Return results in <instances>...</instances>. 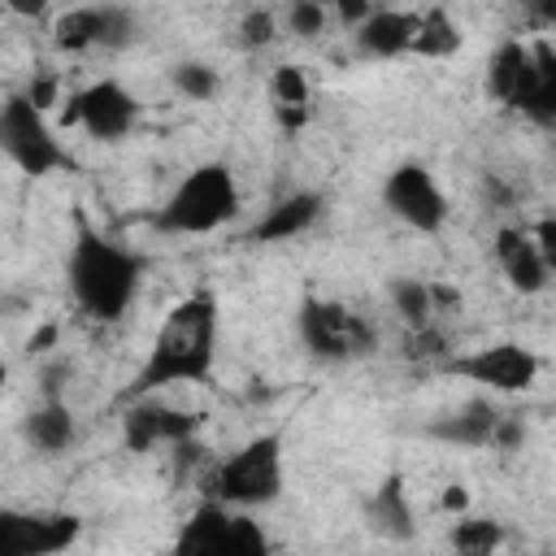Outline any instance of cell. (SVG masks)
I'll return each mask as SVG.
<instances>
[{
    "label": "cell",
    "mask_w": 556,
    "mask_h": 556,
    "mask_svg": "<svg viewBox=\"0 0 556 556\" xmlns=\"http://www.w3.org/2000/svg\"><path fill=\"white\" fill-rule=\"evenodd\" d=\"M217 339H222V308L208 287L182 295L156 326L143 365L122 387V404L139 395H161L169 387H200L213 378L217 365Z\"/></svg>",
    "instance_id": "cell-1"
},
{
    "label": "cell",
    "mask_w": 556,
    "mask_h": 556,
    "mask_svg": "<svg viewBox=\"0 0 556 556\" xmlns=\"http://www.w3.org/2000/svg\"><path fill=\"white\" fill-rule=\"evenodd\" d=\"M143 256L78 217V235L65 256V287L91 321H122L139 295Z\"/></svg>",
    "instance_id": "cell-2"
},
{
    "label": "cell",
    "mask_w": 556,
    "mask_h": 556,
    "mask_svg": "<svg viewBox=\"0 0 556 556\" xmlns=\"http://www.w3.org/2000/svg\"><path fill=\"white\" fill-rule=\"evenodd\" d=\"M486 96L534 126H556V52L547 39H504L486 61Z\"/></svg>",
    "instance_id": "cell-3"
},
{
    "label": "cell",
    "mask_w": 556,
    "mask_h": 556,
    "mask_svg": "<svg viewBox=\"0 0 556 556\" xmlns=\"http://www.w3.org/2000/svg\"><path fill=\"white\" fill-rule=\"evenodd\" d=\"M239 217V182L226 161H200L152 213L161 235H213Z\"/></svg>",
    "instance_id": "cell-4"
},
{
    "label": "cell",
    "mask_w": 556,
    "mask_h": 556,
    "mask_svg": "<svg viewBox=\"0 0 556 556\" xmlns=\"http://www.w3.org/2000/svg\"><path fill=\"white\" fill-rule=\"evenodd\" d=\"M282 486H287V456H282V434L278 430L252 434L230 456H222L204 478L208 500H222V504L248 508V513L274 504L282 495Z\"/></svg>",
    "instance_id": "cell-5"
},
{
    "label": "cell",
    "mask_w": 556,
    "mask_h": 556,
    "mask_svg": "<svg viewBox=\"0 0 556 556\" xmlns=\"http://www.w3.org/2000/svg\"><path fill=\"white\" fill-rule=\"evenodd\" d=\"M0 156L13 169H22L26 178H48V174L74 169V152L61 143L56 126L26 91L4 96V104H0Z\"/></svg>",
    "instance_id": "cell-6"
},
{
    "label": "cell",
    "mask_w": 556,
    "mask_h": 556,
    "mask_svg": "<svg viewBox=\"0 0 556 556\" xmlns=\"http://www.w3.org/2000/svg\"><path fill=\"white\" fill-rule=\"evenodd\" d=\"M295 330H300L304 352L313 361H326V365H352V361L374 356V348H378V330L361 313H352L348 304L326 300V295L300 300Z\"/></svg>",
    "instance_id": "cell-7"
},
{
    "label": "cell",
    "mask_w": 556,
    "mask_h": 556,
    "mask_svg": "<svg viewBox=\"0 0 556 556\" xmlns=\"http://www.w3.org/2000/svg\"><path fill=\"white\" fill-rule=\"evenodd\" d=\"M174 547L187 556H265L269 534L261 530L256 517H248V508H230L204 495L182 521Z\"/></svg>",
    "instance_id": "cell-8"
},
{
    "label": "cell",
    "mask_w": 556,
    "mask_h": 556,
    "mask_svg": "<svg viewBox=\"0 0 556 556\" xmlns=\"http://www.w3.org/2000/svg\"><path fill=\"white\" fill-rule=\"evenodd\" d=\"M539 369H543V361L526 343H513V339H500V343H486V348H469V352H447L443 365H439V374L478 382V387H486L495 395L530 391Z\"/></svg>",
    "instance_id": "cell-9"
},
{
    "label": "cell",
    "mask_w": 556,
    "mask_h": 556,
    "mask_svg": "<svg viewBox=\"0 0 556 556\" xmlns=\"http://www.w3.org/2000/svg\"><path fill=\"white\" fill-rule=\"evenodd\" d=\"M139 100L122 78H96L83 91H74L61 109L65 126H83L96 143H122L139 126Z\"/></svg>",
    "instance_id": "cell-10"
},
{
    "label": "cell",
    "mask_w": 556,
    "mask_h": 556,
    "mask_svg": "<svg viewBox=\"0 0 556 556\" xmlns=\"http://www.w3.org/2000/svg\"><path fill=\"white\" fill-rule=\"evenodd\" d=\"M382 208L417 235H439L447 226V213H452L434 169L421 161H400L382 178Z\"/></svg>",
    "instance_id": "cell-11"
},
{
    "label": "cell",
    "mask_w": 556,
    "mask_h": 556,
    "mask_svg": "<svg viewBox=\"0 0 556 556\" xmlns=\"http://www.w3.org/2000/svg\"><path fill=\"white\" fill-rule=\"evenodd\" d=\"M78 534H83V517L74 513L0 508V556H56Z\"/></svg>",
    "instance_id": "cell-12"
},
{
    "label": "cell",
    "mask_w": 556,
    "mask_h": 556,
    "mask_svg": "<svg viewBox=\"0 0 556 556\" xmlns=\"http://www.w3.org/2000/svg\"><path fill=\"white\" fill-rule=\"evenodd\" d=\"M195 430H200V413L174 408L161 395H139V400L122 404V443H126V452L174 447L182 439H195Z\"/></svg>",
    "instance_id": "cell-13"
},
{
    "label": "cell",
    "mask_w": 556,
    "mask_h": 556,
    "mask_svg": "<svg viewBox=\"0 0 556 556\" xmlns=\"http://www.w3.org/2000/svg\"><path fill=\"white\" fill-rule=\"evenodd\" d=\"M491 248H495L500 274L508 278L513 291H521V295L547 291V282H552V261L543 256V248L534 243V235H530L526 226H500Z\"/></svg>",
    "instance_id": "cell-14"
},
{
    "label": "cell",
    "mask_w": 556,
    "mask_h": 556,
    "mask_svg": "<svg viewBox=\"0 0 556 556\" xmlns=\"http://www.w3.org/2000/svg\"><path fill=\"white\" fill-rule=\"evenodd\" d=\"M356 52L369 56V61H395V56H408L413 48V30H417V13L408 9H369L356 26Z\"/></svg>",
    "instance_id": "cell-15"
},
{
    "label": "cell",
    "mask_w": 556,
    "mask_h": 556,
    "mask_svg": "<svg viewBox=\"0 0 556 556\" xmlns=\"http://www.w3.org/2000/svg\"><path fill=\"white\" fill-rule=\"evenodd\" d=\"M321 213H326V195L321 191H291V195L274 200L265 208V217L248 235H252V243H287V239L304 235L308 226H317Z\"/></svg>",
    "instance_id": "cell-16"
},
{
    "label": "cell",
    "mask_w": 556,
    "mask_h": 556,
    "mask_svg": "<svg viewBox=\"0 0 556 556\" xmlns=\"http://www.w3.org/2000/svg\"><path fill=\"white\" fill-rule=\"evenodd\" d=\"M495 421H500V408H495L486 395H473V400H465L456 413L434 417V421L426 426V434L439 439V443H452V447H491Z\"/></svg>",
    "instance_id": "cell-17"
},
{
    "label": "cell",
    "mask_w": 556,
    "mask_h": 556,
    "mask_svg": "<svg viewBox=\"0 0 556 556\" xmlns=\"http://www.w3.org/2000/svg\"><path fill=\"white\" fill-rule=\"evenodd\" d=\"M365 526L378 534V539H391V543H404L417 534V521H413V504H408V486L400 473H387L374 495L365 500Z\"/></svg>",
    "instance_id": "cell-18"
},
{
    "label": "cell",
    "mask_w": 556,
    "mask_h": 556,
    "mask_svg": "<svg viewBox=\"0 0 556 556\" xmlns=\"http://www.w3.org/2000/svg\"><path fill=\"white\" fill-rule=\"evenodd\" d=\"M22 439H26L39 456H61V452L78 439L74 408H70L61 395H43V400L22 417Z\"/></svg>",
    "instance_id": "cell-19"
},
{
    "label": "cell",
    "mask_w": 556,
    "mask_h": 556,
    "mask_svg": "<svg viewBox=\"0 0 556 556\" xmlns=\"http://www.w3.org/2000/svg\"><path fill=\"white\" fill-rule=\"evenodd\" d=\"M456 48H460V26H456L443 9L417 13V30H413V48H408V52L439 61V56H452Z\"/></svg>",
    "instance_id": "cell-20"
},
{
    "label": "cell",
    "mask_w": 556,
    "mask_h": 556,
    "mask_svg": "<svg viewBox=\"0 0 556 556\" xmlns=\"http://www.w3.org/2000/svg\"><path fill=\"white\" fill-rule=\"evenodd\" d=\"M96 30H100V4H74L52 22V43L56 52H87L96 48Z\"/></svg>",
    "instance_id": "cell-21"
},
{
    "label": "cell",
    "mask_w": 556,
    "mask_h": 556,
    "mask_svg": "<svg viewBox=\"0 0 556 556\" xmlns=\"http://www.w3.org/2000/svg\"><path fill=\"white\" fill-rule=\"evenodd\" d=\"M447 543H452V552H460V556H486V552H495V547L504 543V521L456 513V526L447 530Z\"/></svg>",
    "instance_id": "cell-22"
},
{
    "label": "cell",
    "mask_w": 556,
    "mask_h": 556,
    "mask_svg": "<svg viewBox=\"0 0 556 556\" xmlns=\"http://www.w3.org/2000/svg\"><path fill=\"white\" fill-rule=\"evenodd\" d=\"M387 295H391V308L404 321V330L434 321V300H430V282L426 278H391Z\"/></svg>",
    "instance_id": "cell-23"
},
{
    "label": "cell",
    "mask_w": 556,
    "mask_h": 556,
    "mask_svg": "<svg viewBox=\"0 0 556 556\" xmlns=\"http://www.w3.org/2000/svg\"><path fill=\"white\" fill-rule=\"evenodd\" d=\"M169 83L182 100H195V104H208L222 96V74L208 65V61H178L169 65Z\"/></svg>",
    "instance_id": "cell-24"
},
{
    "label": "cell",
    "mask_w": 556,
    "mask_h": 556,
    "mask_svg": "<svg viewBox=\"0 0 556 556\" xmlns=\"http://www.w3.org/2000/svg\"><path fill=\"white\" fill-rule=\"evenodd\" d=\"M400 352H404V361H408V365H417V369H439V365H443V356L452 352V343H447V334H443L434 321H426V326L404 330Z\"/></svg>",
    "instance_id": "cell-25"
},
{
    "label": "cell",
    "mask_w": 556,
    "mask_h": 556,
    "mask_svg": "<svg viewBox=\"0 0 556 556\" xmlns=\"http://www.w3.org/2000/svg\"><path fill=\"white\" fill-rule=\"evenodd\" d=\"M139 39V17L126 4H100V30H96V48L104 52H126Z\"/></svg>",
    "instance_id": "cell-26"
},
{
    "label": "cell",
    "mask_w": 556,
    "mask_h": 556,
    "mask_svg": "<svg viewBox=\"0 0 556 556\" xmlns=\"http://www.w3.org/2000/svg\"><path fill=\"white\" fill-rule=\"evenodd\" d=\"M235 39H239L243 52H265V48L278 39V13H274V9H248V13L239 17Z\"/></svg>",
    "instance_id": "cell-27"
},
{
    "label": "cell",
    "mask_w": 556,
    "mask_h": 556,
    "mask_svg": "<svg viewBox=\"0 0 556 556\" xmlns=\"http://www.w3.org/2000/svg\"><path fill=\"white\" fill-rule=\"evenodd\" d=\"M269 96H274V109H313L308 104V78L300 65H278L269 78Z\"/></svg>",
    "instance_id": "cell-28"
},
{
    "label": "cell",
    "mask_w": 556,
    "mask_h": 556,
    "mask_svg": "<svg viewBox=\"0 0 556 556\" xmlns=\"http://www.w3.org/2000/svg\"><path fill=\"white\" fill-rule=\"evenodd\" d=\"M326 22H330V13L321 0H287V9H282V26L295 39H317L326 30Z\"/></svg>",
    "instance_id": "cell-29"
},
{
    "label": "cell",
    "mask_w": 556,
    "mask_h": 556,
    "mask_svg": "<svg viewBox=\"0 0 556 556\" xmlns=\"http://www.w3.org/2000/svg\"><path fill=\"white\" fill-rule=\"evenodd\" d=\"M326 4V13H334L343 26H356L369 9H374V0H321Z\"/></svg>",
    "instance_id": "cell-30"
},
{
    "label": "cell",
    "mask_w": 556,
    "mask_h": 556,
    "mask_svg": "<svg viewBox=\"0 0 556 556\" xmlns=\"http://www.w3.org/2000/svg\"><path fill=\"white\" fill-rule=\"evenodd\" d=\"M26 96H30V100H35V104L48 113V109L56 104V78H52V74H39V78L26 87Z\"/></svg>",
    "instance_id": "cell-31"
},
{
    "label": "cell",
    "mask_w": 556,
    "mask_h": 556,
    "mask_svg": "<svg viewBox=\"0 0 556 556\" xmlns=\"http://www.w3.org/2000/svg\"><path fill=\"white\" fill-rule=\"evenodd\" d=\"M530 235H534V243L543 248V256H547V261L556 265V217H539Z\"/></svg>",
    "instance_id": "cell-32"
},
{
    "label": "cell",
    "mask_w": 556,
    "mask_h": 556,
    "mask_svg": "<svg viewBox=\"0 0 556 556\" xmlns=\"http://www.w3.org/2000/svg\"><path fill=\"white\" fill-rule=\"evenodd\" d=\"M4 9H13L17 17H43L48 13V0H0Z\"/></svg>",
    "instance_id": "cell-33"
},
{
    "label": "cell",
    "mask_w": 556,
    "mask_h": 556,
    "mask_svg": "<svg viewBox=\"0 0 556 556\" xmlns=\"http://www.w3.org/2000/svg\"><path fill=\"white\" fill-rule=\"evenodd\" d=\"M443 508H447V513H465V508H469V495H465L460 486H447V491H443Z\"/></svg>",
    "instance_id": "cell-34"
},
{
    "label": "cell",
    "mask_w": 556,
    "mask_h": 556,
    "mask_svg": "<svg viewBox=\"0 0 556 556\" xmlns=\"http://www.w3.org/2000/svg\"><path fill=\"white\" fill-rule=\"evenodd\" d=\"M4 382H9V361L0 356V387H4Z\"/></svg>",
    "instance_id": "cell-35"
}]
</instances>
